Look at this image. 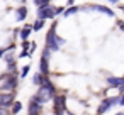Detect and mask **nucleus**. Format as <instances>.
<instances>
[{
	"instance_id": "obj_1",
	"label": "nucleus",
	"mask_w": 124,
	"mask_h": 115,
	"mask_svg": "<svg viewBox=\"0 0 124 115\" xmlns=\"http://www.w3.org/2000/svg\"><path fill=\"white\" fill-rule=\"evenodd\" d=\"M65 44H66V39L58 36V22L53 20V24L49 26L48 32L44 36V47H48L51 53H58Z\"/></svg>"
},
{
	"instance_id": "obj_2",
	"label": "nucleus",
	"mask_w": 124,
	"mask_h": 115,
	"mask_svg": "<svg viewBox=\"0 0 124 115\" xmlns=\"http://www.w3.org/2000/svg\"><path fill=\"white\" fill-rule=\"evenodd\" d=\"M58 95V88H56V85L53 83V80L51 78H48L46 80V83L43 85V86H39L38 88V91L34 93V96H36V100L41 103V105H48L49 101H53L54 100V96Z\"/></svg>"
},
{
	"instance_id": "obj_3",
	"label": "nucleus",
	"mask_w": 124,
	"mask_h": 115,
	"mask_svg": "<svg viewBox=\"0 0 124 115\" xmlns=\"http://www.w3.org/2000/svg\"><path fill=\"white\" fill-rule=\"evenodd\" d=\"M19 76L17 74H10L7 71H4L0 74V93H9V91H17L19 88Z\"/></svg>"
},
{
	"instance_id": "obj_4",
	"label": "nucleus",
	"mask_w": 124,
	"mask_h": 115,
	"mask_svg": "<svg viewBox=\"0 0 124 115\" xmlns=\"http://www.w3.org/2000/svg\"><path fill=\"white\" fill-rule=\"evenodd\" d=\"M80 10H90V12H99L102 15H107V17H112V19H117L116 17V12L107 7L105 4H87V5H80Z\"/></svg>"
},
{
	"instance_id": "obj_5",
	"label": "nucleus",
	"mask_w": 124,
	"mask_h": 115,
	"mask_svg": "<svg viewBox=\"0 0 124 115\" xmlns=\"http://www.w3.org/2000/svg\"><path fill=\"white\" fill-rule=\"evenodd\" d=\"M51 103H53V107H51L53 115H66V112H68V107H66V93H58Z\"/></svg>"
},
{
	"instance_id": "obj_6",
	"label": "nucleus",
	"mask_w": 124,
	"mask_h": 115,
	"mask_svg": "<svg viewBox=\"0 0 124 115\" xmlns=\"http://www.w3.org/2000/svg\"><path fill=\"white\" fill-rule=\"evenodd\" d=\"M58 17V12H56V7L54 5H49L46 9H41V10H36V19L39 20H54Z\"/></svg>"
},
{
	"instance_id": "obj_7",
	"label": "nucleus",
	"mask_w": 124,
	"mask_h": 115,
	"mask_svg": "<svg viewBox=\"0 0 124 115\" xmlns=\"http://www.w3.org/2000/svg\"><path fill=\"white\" fill-rule=\"evenodd\" d=\"M17 101V91H9V93H0V107L2 108H12V105Z\"/></svg>"
},
{
	"instance_id": "obj_8",
	"label": "nucleus",
	"mask_w": 124,
	"mask_h": 115,
	"mask_svg": "<svg viewBox=\"0 0 124 115\" xmlns=\"http://www.w3.org/2000/svg\"><path fill=\"white\" fill-rule=\"evenodd\" d=\"M43 108H44V105H41L36 100V96L32 95L29 98V103H27V113H31V115H43Z\"/></svg>"
},
{
	"instance_id": "obj_9",
	"label": "nucleus",
	"mask_w": 124,
	"mask_h": 115,
	"mask_svg": "<svg viewBox=\"0 0 124 115\" xmlns=\"http://www.w3.org/2000/svg\"><path fill=\"white\" fill-rule=\"evenodd\" d=\"M124 83V76H114V74H107L105 76V85H107V90L114 88V90H119V86Z\"/></svg>"
},
{
	"instance_id": "obj_10",
	"label": "nucleus",
	"mask_w": 124,
	"mask_h": 115,
	"mask_svg": "<svg viewBox=\"0 0 124 115\" xmlns=\"http://www.w3.org/2000/svg\"><path fill=\"white\" fill-rule=\"evenodd\" d=\"M49 61H51V59H48L46 56H41V58H39V64H38V71H39L43 76H46V78H49V73H51Z\"/></svg>"
},
{
	"instance_id": "obj_11",
	"label": "nucleus",
	"mask_w": 124,
	"mask_h": 115,
	"mask_svg": "<svg viewBox=\"0 0 124 115\" xmlns=\"http://www.w3.org/2000/svg\"><path fill=\"white\" fill-rule=\"evenodd\" d=\"M4 63L5 64H10V63H14V61H17V56H16V46L14 44H10V46H7L5 47V53H4Z\"/></svg>"
},
{
	"instance_id": "obj_12",
	"label": "nucleus",
	"mask_w": 124,
	"mask_h": 115,
	"mask_svg": "<svg viewBox=\"0 0 124 115\" xmlns=\"http://www.w3.org/2000/svg\"><path fill=\"white\" fill-rule=\"evenodd\" d=\"M32 24H26V26H21L19 27V41H29L31 34H32Z\"/></svg>"
},
{
	"instance_id": "obj_13",
	"label": "nucleus",
	"mask_w": 124,
	"mask_h": 115,
	"mask_svg": "<svg viewBox=\"0 0 124 115\" xmlns=\"http://www.w3.org/2000/svg\"><path fill=\"white\" fill-rule=\"evenodd\" d=\"M27 15H29V9H27V5H21V7L16 9V20H17L19 24L26 22V20H27Z\"/></svg>"
},
{
	"instance_id": "obj_14",
	"label": "nucleus",
	"mask_w": 124,
	"mask_h": 115,
	"mask_svg": "<svg viewBox=\"0 0 124 115\" xmlns=\"http://www.w3.org/2000/svg\"><path fill=\"white\" fill-rule=\"evenodd\" d=\"M46 80H48V78H46V76H43L39 71H36V73L32 74V85H34V86H38V88H39V86H43V85L46 83Z\"/></svg>"
},
{
	"instance_id": "obj_15",
	"label": "nucleus",
	"mask_w": 124,
	"mask_h": 115,
	"mask_svg": "<svg viewBox=\"0 0 124 115\" xmlns=\"http://www.w3.org/2000/svg\"><path fill=\"white\" fill-rule=\"evenodd\" d=\"M77 12H80V5L66 7V9H65V12H63V17H65V19H66V17H71V15H75Z\"/></svg>"
},
{
	"instance_id": "obj_16",
	"label": "nucleus",
	"mask_w": 124,
	"mask_h": 115,
	"mask_svg": "<svg viewBox=\"0 0 124 115\" xmlns=\"http://www.w3.org/2000/svg\"><path fill=\"white\" fill-rule=\"evenodd\" d=\"M34 7H36V10H41V9H46V7H49V5H53L49 0H34Z\"/></svg>"
},
{
	"instance_id": "obj_17",
	"label": "nucleus",
	"mask_w": 124,
	"mask_h": 115,
	"mask_svg": "<svg viewBox=\"0 0 124 115\" xmlns=\"http://www.w3.org/2000/svg\"><path fill=\"white\" fill-rule=\"evenodd\" d=\"M44 26H46V22H44V20L36 19V20L32 22V31H34V32H39V31H43V29H44Z\"/></svg>"
},
{
	"instance_id": "obj_18",
	"label": "nucleus",
	"mask_w": 124,
	"mask_h": 115,
	"mask_svg": "<svg viewBox=\"0 0 124 115\" xmlns=\"http://www.w3.org/2000/svg\"><path fill=\"white\" fill-rule=\"evenodd\" d=\"M29 71H31V64L22 66V68H21V71H19V80H26V78H27V74H29Z\"/></svg>"
},
{
	"instance_id": "obj_19",
	"label": "nucleus",
	"mask_w": 124,
	"mask_h": 115,
	"mask_svg": "<svg viewBox=\"0 0 124 115\" xmlns=\"http://www.w3.org/2000/svg\"><path fill=\"white\" fill-rule=\"evenodd\" d=\"M22 107H24V105H22V101H19V100H17V101L12 105V108H10V113H12V115H19V113H21V110H22Z\"/></svg>"
},
{
	"instance_id": "obj_20",
	"label": "nucleus",
	"mask_w": 124,
	"mask_h": 115,
	"mask_svg": "<svg viewBox=\"0 0 124 115\" xmlns=\"http://www.w3.org/2000/svg\"><path fill=\"white\" fill-rule=\"evenodd\" d=\"M31 44H32L31 41H22V42H21V51L29 53V51H31ZM29 54H31V53H29Z\"/></svg>"
},
{
	"instance_id": "obj_21",
	"label": "nucleus",
	"mask_w": 124,
	"mask_h": 115,
	"mask_svg": "<svg viewBox=\"0 0 124 115\" xmlns=\"http://www.w3.org/2000/svg\"><path fill=\"white\" fill-rule=\"evenodd\" d=\"M116 26H117V29L124 34V20H122V19H116Z\"/></svg>"
},
{
	"instance_id": "obj_22",
	"label": "nucleus",
	"mask_w": 124,
	"mask_h": 115,
	"mask_svg": "<svg viewBox=\"0 0 124 115\" xmlns=\"http://www.w3.org/2000/svg\"><path fill=\"white\" fill-rule=\"evenodd\" d=\"M0 115H12V113H10L9 108H2V107H0Z\"/></svg>"
},
{
	"instance_id": "obj_23",
	"label": "nucleus",
	"mask_w": 124,
	"mask_h": 115,
	"mask_svg": "<svg viewBox=\"0 0 124 115\" xmlns=\"http://www.w3.org/2000/svg\"><path fill=\"white\" fill-rule=\"evenodd\" d=\"M117 95H124V83L119 86V90H117Z\"/></svg>"
},
{
	"instance_id": "obj_24",
	"label": "nucleus",
	"mask_w": 124,
	"mask_h": 115,
	"mask_svg": "<svg viewBox=\"0 0 124 115\" xmlns=\"http://www.w3.org/2000/svg\"><path fill=\"white\" fill-rule=\"evenodd\" d=\"M34 51H36V42H32V44H31V51H29V53H31V56H32V53H34Z\"/></svg>"
},
{
	"instance_id": "obj_25",
	"label": "nucleus",
	"mask_w": 124,
	"mask_h": 115,
	"mask_svg": "<svg viewBox=\"0 0 124 115\" xmlns=\"http://www.w3.org/2000/svg\"><path fill=\"white\" fill-rule=\"evenodd\" d=\"M4 53H5V47H0V58H4Z\"/></svg>"
},
{
	"instance_id": "obj_26",
	"label": "nucleus",
	"mask_w": 124,
	"mask_h": 115,
	"mask_svg": "<svg viewBox=\"0 0 124 115\" xmlns=\"http://www.w3.org/2000/svg\"><path fill=\"white\" fill-rule=\"evenodd\" d=\"M119 107H124V95H121V105Z\"/></svg>"
},
{
	"instance_id": "obj_27",
	"label": "nucleus",
	"mask_w": 124,
	"mask_h": 115,
	"mask_svg": "<svg viewBox=\"0 0 124 115\" xmlns=\"http://www.w3.org/2000/svg\"><path fill=\"white\" fill-rule=\"evenodd\" d=\"M119 9H121V10L124 12V4H119Z\"/></svg>"
},
{
	"instance_id": "obj_28",
	"label": "nucleus",
	"mask_w": 124,
	"mask_h": 115,
	"mask_svg": "<svg viewBox=\"0 0 124 115\" xmlns=\"http://www.w3.org/2000/svg\"><path fill=\"white\" fill-rule=\"evenodd\" d=\"M114 115H124V112H116Z\"/></svg>"
}]
</instances>
